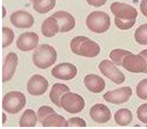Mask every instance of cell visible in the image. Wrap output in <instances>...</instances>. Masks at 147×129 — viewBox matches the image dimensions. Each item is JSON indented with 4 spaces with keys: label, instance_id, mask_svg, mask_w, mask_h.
<instances>
[{
    "label": "cell",
    "instance_id": "obj_1",
    "mask_svg": "<svg viewBox=\"0 0 147 129\" xmlns=\"http://www.w3.org/2000/svg\"><path fill=\"white\" fill-rule=\"evenodd\" d=\"M110 11L115 15V24L118 28L126 31L135 25L138 11L132 5L124 2H113L110 5Z\"/></svg>",
    "mask_w": 147,
    "mask_h": 129
},
{
    "label": "cell",
    "instance_id": "obj_2",
    "mask_svg": "<svg viewBox=\"0 0 147 129\" xmlns=\"http://www.w3.org/2000/svg\"><path fill=\"white\" fill-rule=\"evenodd\" d=\"M71 49L75 55L95 58L100 54L101 47L97 42L85 36H77L71 41Z\"/></svg>",
    "mask_w": 147,
    "mask_h": 129
},
{
    "label": "cell",
    "instance_id": "obj_3",
    "mask_svg": "<svg viewBox=\"0 0 147 129\" xmlns=\"http://www.w3.org/2000/svg\"><path fill=\"white\" fill-rule=\"evenodd\" d=\"M57 61V52L55 47L49 44L38 45L33 54V62L36 67L40 69H46L51 67Z\"/></svg>",
    "mask_w": 147,
    "mask_h": 129
},
{
    "label": "cell",
    "instance_id": "obj_4",
    "mask_svg": "<svg viewBox=\"0 0 147 129\" xmlns=\"http://www.w3.org/2000/svg\"><path fill=\"white\" fill-rule=\"evenodd\" d=\"M86 26L89 31L96 34H103L110 28V17L101 11L92 12L86 17Z\"/></svg>",
    "mask_w": 147,
    "mask_h": 129
},
{
    "label": "cell",
    "instance_id": "obj_5",
    "mask_svg": "<svg viewBox=\"0 0 147 129\" xmlns=\"http://www.w3.org/2000/svg\"><path fill=\"white\" fill-rule=\"evenodd\" d=\"M26 104V97L21 91H9L2 99V109L7 114H16Z\"/></svg>",
    "mask_w": 147,
    "mask_h": 129
},
{
    "label": "cell",
    "instance_id": "obj_6",
    "mask_svg": "<svg viewBox=\"0 0 147 129\" xmlns=\"http://www.w3.org/2000/svg\"><path fill=\"white\" fill-rule=\"evenodd\" d=\"M61 107L68 114H78L84 109L85 101L78 93L68 91L62 97Z\"/></svg>",
    "mask_w": 147,
    "mask_h": 129
},
{
    "label": "cell",
    "instance_id": "obj_7",
    "mask_svg": "<svg viewBox=\"0 0 147 129\" xmlns=\"http://www.w3.org/2000/svg\"><path fill=\"white\" fill-rule=\"evenodd\" d=\"M99 71L113 83L122 84L125 82V75L118 69L117 65L111 60H102L99 63Z\"/></svg>",
    "mask_w": 147,
    "mask_h": 129
},
{
    "label": "cell",
    "instance_id": "obj_8",
    "mask_svg": "<svg viewBox=\"0 0 147 129\" xmlns=\"http://www.w3.org/2000/svg\"><path fill=\"white\" fill-rule=\"evenodd\" d=\"M122 66L126 71L132 74H145L147 68V62L142 55L128 54L123 60Z\"/></svg>",
    "mask_w": 147,
    "mask_h": 129
},
{
    "label": "cell",
    "instance_id": "obj_9",
    "mask_svg": "<svg viewBox=\"0 0 147 129\" xmlns=\"http://www.w3.org/2000/svg\"><path fill=\"white\" fill-rule=\"evenodd\" d=\"M132 95V90L129 86H124L121 88L115 89V90H109L105 92L103 95V99L108 103L115 105L124 104L129 101V99Z\"/></svg>",
    "mask_w": 147,
    "mask_h": 129
},
{
    "label": "cell",
    "instance_id": "obj_10",
    "mask_svg": "<svg viewBox=\"0 0 147 129\" xmlns=\"http://www.w3.org/2000/svg\"><path fill=\"white\" fill-rule=\"evenodd\" d=\"M47 88H49V81L41 75L32 76L30 80L28 81V85H26L28 92L31 95H35V97L44 95Z\"/></svg>",
    "mask_w": 147,
    "mask_h": 129
},
{
    "label": "cell",
    "instance_id": "obj_11",
    "mask_svg": "<svg viewBox=\"0 0 147 129\" xmlns=\"http://www.w3.org/2000/svg\"><path fill=\"white\" fill-rule=\"evenodd\" d=\"M78 74V69L74 64L64 62V63H60V64L56 65L53 68L52 76L58 80H64L69 81L73 80Z\"/></svg>",
    "mask_w": 147,
    "mask_h": 129
},
{
    "label": "cell",
    "instance_id": "obj_12",
    "mask_svg": "<svg viewBox=\"0 0 147 129\" xmlns=\"http://www.w3.org/2000/svg\"><path fill=\"white\" fill-rule=\"evenodd\" d=\"M39 36L34 32H26L18 37L16 45L21 52H31L38 47Z\"/></svg>",
    "mask_w": 147,
    "mask_h": 129
},
{
    "label": "cell",
    "instance_id": "obj_13",
    "mask_svg": "<svg viewBox=\"0 0 147 129\" xmlns=\"http://www.w3.org/2000/svg\"><path fill=\"white\" fill-rule=\"evenodd\" d=\"M19 58L15 52H9L6 55L4 62L2 65V73H1V80L2 83H5L13 78L16 71V68L18 66Z\"/></svg>",
    "mask_w": 147,
    "mask_h": 129
},
{
    "label": "cell",
    "instance_id": "obj_14",
    "mask_svg": "<svg viewBox=\"0 0 147 129\" xmlns=\"http://www.w3.org/2000/svg\"><path fill=\"white\" fill-rule=\"evenodd\" d=\"M34 17L25 11H16L11 15V22L17 28H30L34 25Z\"/></svg>",
    "mask_w": 147,
    "mask_h": 129
},
{
    "label": "cell",
    "instance_id": "obj_15",
    "mask_svg": "<svg viewBox=\"0 0 147 129\" xmlns=\"http://www.w3.org/2000/svg\"><path fill=\"white\" fill-rule=\"evenodd\" d=\"M89 116H90L92 121L100 124L107 123L108 121H110V119H111V112H110L109 108L106 105L101 104V103L95 104L90 108Z\"/></svg>",
    "mask_w": 147,
    "mask_h": 129
},
{
    "label": "cell",
    "instance_id": "obj_16",
    "mask_svg": "<svg viewBox=\"0 0 147 129\" xmlns=\"http://www.w3.org/2000/svg\"><path fill=\"white\" fill-rule=\"evenodd\" d=\"M53 16L58 20L59 26H60V33L71 32L76 26V20L74 18V16L69 13L65 12V11H58Z\"/></svg>",
    "mask_w": 147,
    "mask_h": 129
},
{
    "label": "cell",
    "instance_id": "obj_17",
    "mask_svg": "<svg viewBox=\"0 0 147 129\" xmlns=\"http://www.w3.org/2000/svg\"><path fill=\"white\" fill-rule=\"evenodd\" d=\"M84 85L89 91L94 93H100L105 88V81L97 75L89 74L84 77Z\"/></svg>",
    "mask_w": 147,
    "mask_h": 129
},
{
    "label": "cell",
    "instance_id": "obj_18",
    "mask_svg": "<svg viewBox=\"0 0 147 129\" xmlns=\"http://www.w3.org/2000/svg\"><path fill=\"white\" fill-rule=\"evenodd\" d=\"M41 33L46 38H52L54 36H56L58 33H60V26H59L58 20L54 16H51L49 18H46L42 22Z\"/></svg>",
    "mask_w": 147,
    "mask_h": 129
},
{
    "label": "cell",
    "instance_id": "obj_19",
    "mask_svg": "<svg viewBox=\"0 0 147 129\" xmlns=\"http://www.w3.org/2000/svg\"><path fill=\"white\" fill-rule=\"evenodd\" d=\"M71 91L67 85L61 83H55L49 91V100L58 107H61V99L66 92Z\"/></svg>",
    "mask_w": 147,
    "mask_h": 129
},
{
    "label": "cell",
    "instance_id": "obj_20",
    "mask_svg": "<svg viewBox=\"0 0 147 129\" xmlns=\"http://www.w3.org/2000/svg\"><path fill=\"white\" fill-rule=\"evenodd\" d=\"M41 125L44 127H67L68 121L64 117H62L61 114L54 112L49 114Z\"/></svg>",
    "mask_w": 147,
    "mask_h": 129
},
{
    "label": "cell",
    "instance_id": "obj_21",
    "mask_svg": "<svg viewBox=\"0 0 147 129\" xmlns=\"http://www.w3.org/2000/svg\"><path fill=\"white\" fill-rule=\"evenodd\" d=\"M116 123L120 126H127L132 121V112L127 108H121L116 111L113 116Z\"/></svg>",
    "mask_w": 147,
    "mask_h": 129
},
{
    "label": "cell",
    "instance_id": "obj_22",
    "mask_svg": "<svg viewBox=\"0 0 147 129\" xmlns=\"http://www.w3.org/2000/svg\"><path fill=\"white\" fill-rule=\"evenodd\" d=\"M56 6V0H33V9L39 14H46Z\"/></svg>",
    "mask_w": 147,
    "mask_h": 129
},
{
    "label": "cell",
    "instance_id": "obj_23",
    "mask_svg": "<svg viewBox=\"0 0 147 129\" xmlns=\"http://www.w3.org/2000/svg\"><path fill=\"white\" fill-rule=\"evenodd\" d=\"M37 121H38V116L36 112L33 109H26L20 118L19 125L21 127H34L36 126Z\"/></svg>",
    "mask_w": 147,
    "mask_h": 129
},
{
    "label": "cell",
    "instance_id": "obj_24",
    "mask_svg": "<svg viewBox=\"0 0 147 129\" xmlns=\"http://www.w3.org/2000/svg\"><path fill=\"white\" fill-rule=\"evenodd\" d=\"M131 52H128L126 49H122V48H116L113 49L111 52H109V57L110 60L117 65V66H122L123 60L125 58L126 56L130 54Z\"/></svg>",
    "mask_w": 147,
    "mask_h": 129
},
{
    "label": "cell",
    "instance_id": "obj_25",
    "mask_svg": "<svg viewBox=\"0 0 147 129\" xmlns=\"http://www.w3.org/2000/svg\"><path fill=\"white\" fill-rule=\"evenodd\" d=\"M14 38H15V34H14L13 30H11L7 26H3L1 28V46H2V48H5L11 45L14 41Z\"/></svg>",
    "mask_w": 147,
    "mask_h": 129
},
{
    "label": "cell",
    "instance_id": "obj_26",
    "mask_svg": "<svg viewBox=\"0 0 147 129\" xmlns=\"http://www.w3.org/2000/svg\"><path fill=\"white\" fill-rule=\"evenodd\" d=\"M135 40L141 45H147V23L140 25L136 30Z\"/></svg>",
    "mask_w": 147,
    "mask_h": 129
},
{
    "label": "cell",
    "instance_id": "obj_27",
    "mask_svg": "<svg viewBox=\"0 0 147 129\" xmlns=\"http://www.w3.org/2000/svg\"><path fill=\"white\" fill-rule=\"evenodd\" d=\"M136 93L139 99L147 100V79H143L137 84Z\"/></svg>",
    "mask_w": 147,
    "mask_h": 129
},
{
    "label": "cell",
    "instance_id": "obj_28",
    "mask_svg": "<svg viewBox=\"0 0 147 129\" xmlns=\"http://www.w3.org/2000/svg\"><path fill=\"white\" fill-rule=\"evenodd\" d=\"M56 112L52 107H49V106H41V107L38 109V112H37V116H38V121H39L40 123L42 124L45 119L49 117V114H54Z\"/></svg>",
    "mask_w": 147,
    "mask_h": 129
},
{
    "label": "cell",
    "instance_id": "obj_29",
    "mask_svg": "<svg viewBox=\"0 0 147 129\" xmlns=\"http://www.w3.org/2000/svg\"><path fill=\"white\" fill-rule=\"evenodd\" d=\"M137 117L142 123L147 124V103L139 106L137 109Z\"/></svg>",
    "mask_w": 147,
    "mask_h": 129
},
{
    "label": "cell",
    "instance_id": "obj_30",
    "mask_svg": "<svg viewBox=\"0 0 147 129\" xmlns=\"http://www.w3.org/2000/svg\"><path fill=\"white\" fill-rule=\"evenodd\" d=\"M68 126L71 127H85L86 123L82 118L74 117L68 120Z\"/></svg>",
    "mask_w": 147,
    "mask_h": 129
},
{
    "label": "cell",
    "instance_id": "obj_31",
    "mask_svg": "<svg viewBox=\"0 0 147 129\" xmlns=\"http://www.w3.org/2000/svg\"><path fill=\"white\" fill-rule=\"evenodd\" d=\"M86 1H87V3H88L89 5L97 6V7H99V6L104 5L107 0H86Z\"/></svg>",
    "mask_w": 147,
    "mask_h": 129
},
{
    "label": "cell",
    "instance_id": "obj_32",
    "mask_svg": "<svg viewBox=\"0 0 147 129\" xmlns=\"http://www.w3.org/2000/svg\"><path fill=\"white\" fill-rule=\"evenodd\" d=\"M140 11L147 18V0H142L140 3Z\"/></svg>",
    "mask_w": 147,
    "mask_h": 129
},
{
    "label": "cell",
    "instance_id": "obj_33",
    "mask_svg": "<svg viewBox=\"0 0 147 129\" xmlns=\"http://www.w3.org/2000/svg\"><path fill=\"white\" fill-rule=\"evenodd\" d=\"M140 55H142L143 57L145 58V60H146L147 62V49H144V50H142L141 52H140ZM145 74H147V68H146V73Z\"/></svg>",
    "mask_w": 147,
    "mask_h": 129
},
{
    "label": "cell",
    "instance_id": "obj_34",
    "mask_svg": "<svg viewBox=\"0 0 147 129\" xmlns=\"http://www.w3.org/2000/svg\"><path fill=\"white\" fill-rule=\"evenodd\" d=\"M5 14H6V11H5V6L2 5V18L5 17Z\"/></svg>",
    "mask_w": 147,
    "mask_h": 129
},
{
    "label": "cell",
    "instance_id": "obj_35",
    "mask_svg": "<svg viewBox=\"0 0 147 129\" xmlns=\"http://www.w3.org/2000/svg\"><path fill=\"white\" fill-rule=\"evenodd\" d=\"M5 121H6V116H5V114L3 112V114H2V121H1V123L4 124V123H5Z\"/></svg>",
    "mask_w": 147,
    "mask_h": 129
},
{
    "label": "cell",
    "instance_id": "obj_36",
    "mask_svg": "<svg viewBox=\"0 0 147 129\" xmlns=\"http://www.w3.org/2000/svg\"><path fill=\"white\" fill-rule=\"evenodd\" d=\"M31 1H33V0H31Z\"/></svg>",
    "mask_w": 147,
    "mask_h": 129
}]
</instances>
